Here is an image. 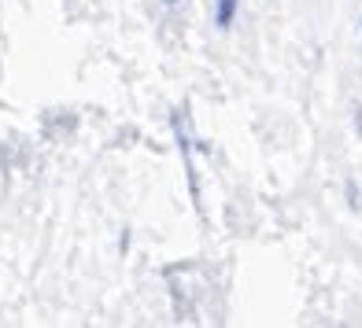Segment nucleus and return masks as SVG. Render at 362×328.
I'll use <instances>...</instances> for the list:
<instances>
[{
	"mask_svg": "<svg viewBox=\"0 0 362 328\" xmlns=\"http://www.w3.org/2000/svg\"><path fill=\"white\" fill-rule=\"evenodd\" d=\"M355 129H358V133H362V111H355Z\"/></svg>",
	"mask_w": 362,
	"mask_h": 328,
	"instance_id": "7ed1b4c3",
	"label": "nucleus"
},
{
	"mask_svg": "<svg viewBox=\"0 0 362 328\" xmlns=\"http://www.w3.org/2000/svg\"><path fill=\"white\" fill-rule=\"evenodd\" d=\"M233 15H237V0H218V4H215V26L229 30V26H233Z\"/></svg>",
	"mask_w": 362,
	"mask_h": 328,
	"instance_id": "f03ea898",
	"label": "nucleus"
},
{
	"mask_svg": "<svg viewBox=\"0 0 362 328\" xmlns=\"http://www.w3.org/2000/svg\"><path fill=\"white\" fill-rule=\"evenodd\" d=\"M170 126H174V140H177V152L181 159H185V177H189V192H192V200L200 203V181H196V162H192V147H196V137H192V129H189V111L185 107H177L170 114Z\"/></svg>",
	"mask_w": 362,
	"mask_h": 328,
	"instance_id": "f257e3e1",
	"label": "nucleus"
},
{
	"mask_svg": "<svg viewBox=\"0 0 362 328\" xmlns=\"http://www.w3.org/2000/svg\"><path fill=\"white\" fill-rule=\"evenodd\" d=\"M163 4H177V0H163Z\"/></svg>",
	"mask_w": 362,
	"mask_h": 328,
	"instance_id": "20e7f679",
	"label": "nucleus"
}]
</instances>
